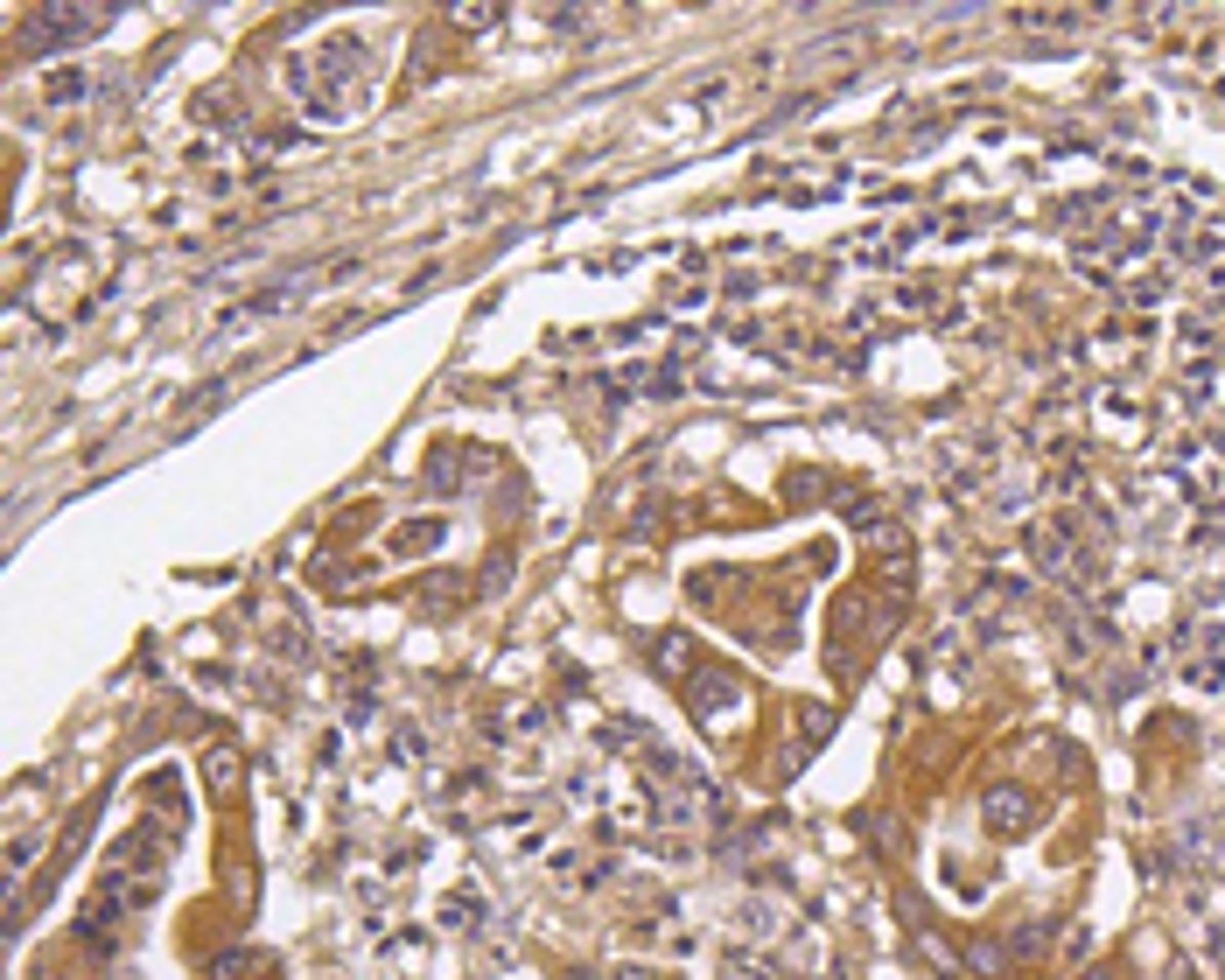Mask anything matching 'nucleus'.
I'll return each mask as SVG.
<instances>
[{"instance_id":"obj_4","label":"nucleus","mask_w":1225,"mask_h":980,"mask_svg":"<svg viewBox=\"0 0 1225 980\" xmlns=\"http://www.w3.org/2000/svg\"><path fill=\"white\" fill-rule=\"evenodd\" d=\"M252 967H260V959H252L245 945H225V952H218V959H210L203 974H210V980H245V974H252Z\"/></svg>"},{"instance_id":"obj_6","label":"nucleus","mask_w":1225,"mask_h":980,"mask_svg":"<svg viewBox=\"0 0 1225 980\" xmlns=\"http://www.w3.org/2000/svg\"><path fill=\"white\" fill-rule=\"evenodd\" d=\"M659 666H666V672H686V637H666V644H659Z\"/></svg>"},{"instance_id":"obj_2","label":"nucleus","mask_w":1225,"mask_h":980,"mask_svg":"<svg viewBox=\"0 0 1225 980\" xmlns=\"http://www.w3.org/2000/svg\"><path fill=\"white\" fill-rule=\"evenodd\" d=\"M78 939L91 945V952H113V945H119V897H91V903H84Z\"/></svg>"},{"instance_id":"obj_1","label":"nucleus","mask_w":1225,"mask_h":980,"mask_svg":"<svg viewBox=\"0 0 1225 980\" xmlns=\"http://www.w3.org/2000/svg\"><path fill=\"white\" fill-rule=\"evenodd\" d=\"M98 29V7H42L36 14V49H64V42H84Z\"/></svg>"},{"instance_id":"obj_3","label":"nucleus","mask_w":1225,"mask_h":980,"mask_svg":"<svg viewBox=\"0 0 1225 980\" xmlns=\"http://www.w3.org/2000/svg\"><path fill=\"white\" fill-rule=\"evenodd\" d=\"M736 701H743V687H736V679H701L694 714H701V721H721V707H736Z\"/></svg>"},{"instance_id":"obj_7","label":"nucleus","mask_w":1225,"mask_h":980,"mask_svg":"<svg viewBox=\"0 0 1225 980\" xmlns=\"http://www.w3.org/2000/svg\"><path fill=\"white\" fill-rule=\"evenodd\" d=\"M78 91H84L78 71H56V78H49V99H78Z\"/></svg>"},{"instance_id":"obj_5","label":"nucleus","mask_w":1225,"mask_h":980,"mask_svg":"<svg viewBox=\"0 0 1225 980\" xmlns=\"http://www.w3.org/2000/svg\"><path fill=\"white\" fill-rule=\"evenodd\" d=\"M203 778H210V791H232L238 784V756L232 749H203Z\"/></svg>"}]
</instances>
